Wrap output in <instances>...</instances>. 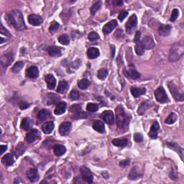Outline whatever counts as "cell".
Returning <instances> with one entry per match:
<instances>
[{"mask_svg":"<svg viewBox=\"0 0 184 184\" xmlns=\"http://www.w3.org/2000/svg\"><path fill=\"white\" fill-rule=\"evenodd\" d=\"M8 17L15 29L18 30H25L26 25L24 21L23 15L20 10H14L10 11L8 14Z\"/></svg>","mask_w":184,"mask_h":184,"instance_id":"obj_1","label":"cell"},{"mask_svg":"<svg viewBox=\"0 0 184 184\" xmlns=\"http://www.w3.org/2000/svg\"><path fill=\"white\" fill-rule=\"evenodd\" d=\"M116 125L120 129H125L129 124V118L125 112L124 109L119 106L116 109Z\"/></svg>","mask_w":184,"mask_h":184,"instance_id":"obj_2","label":"cell"},{"mask_svg":"<svg viewBox=\"0 0 184 184\" xmlns=\"http://www.w3.org/2000/svg\"><path fill=\"white\" fill-rule=\"evenodd\" d=\"M183 45L176 43L170 48L169 53V60L170 62H176L182 58L183 55Z\"/></svg>","mask_w":184,"mask_h":184,"instance_id":"obj_3","label":"cell"},{"mask_svg":"<svg viewBox=\"0 0 184 184\" xmlns=\"http://www.w3.org/2000/svg\"><path fill=\"white\" fill-rule=\"evenodd\" d=\"M168 88L171 93L173 97L174 98V99L177 101V102H182L184 99V96L182 93H181L179 91L178 87L176 84H174L173 81H169L168 83Z\"/></svg>","mask_w":184,"mask_h":184,"instance_id":"obj_4","label":"cell"},{"mask_svg":"<svg viewBox=\"0 0 184 184\" xmlns=\"http://www.w3.org/2000/svg\"><path fill=\"white\" fill-rule=\"evenodd\" d=\"M155 96H156V100L161 104H164V103L169 102L167 94H166L165 89L163 87H159L155 91Z\"/></svg>","mask_w":184,"mask_h":184,"instance_id":"obj_5","label":"cell"},{"mask_svg":"<svg viewBox=\"0 0 184 184\" xmlns=\"http://www.w3.org/2000/svg\"><path fill=\"white\" fill-rule=\"evenodd\" d=\"M81 175L84 181L89 183H92L94 181V176L92 173L86 166H81L80 168Z\"/></svg>","mask_w":184,"mask_h":184,"instance_id":"obj_6","label":"cell"},{"mask_svg":"<svg viewBox=\"0 0 184 184\" xmlns=\"http://www.w3.org/2000/svg\"><path fill=\"white\" fill-rule=\"evenodd\" d=\"M137 24H138V17L135 15H132L129 18L128 21L126 23V25H125L127 32L130 34L134 30V29L136 28Z\"/></svg>","mask_w":184,"mask_h":184,"instance_id":"obj_7","label":"cell"},{"mask_svg":"<svg viewBox=\"0 0 184 184\" xmlns=\"http://www.w3.org/2000/svg\"><path fill=\"white\" fill-rule=\"evenodd\" d=\"M101 117L105 122L109 125H112L114 124V113L110 110L104 111L101 115Z\"/></svg>","mask_w":184,"mask_h":184,"instance_id":"obj_8","label":"cell"},{"mask_svg":"<svg viewBox=\"0 0 184 184\" xmlns=\"http://www.w3.org/2000/svg\"><path fill=\"white\" fill-rule=\"evenodd\" d=\"M72 129V125L69 122H65L60 124L59 127V132L62 136H66L68 134Z\"/></svg>","mask_w":184,"mask_h":184,"instance_id":"obj_9","label":"cell"},{"mask_svg":"<svg viewBox=\"0 0 184 184\" xmlns=\"http://www.w3.org/2000/svg\"><path fill=\"white\" fill-rule=\"evenodd\" d=\"M140 42L144 49H146V50L152 49L155 47V42L151 36H145L143 37Z\"/></svg>","mask_w":184,"mask_h":184,"instance_id":"obj_10","label":"cell"},{"mask_svg":"<svg viewBox=\"0 0 184 184\" xmlns=\"http://www.w3.org/2000/svg\"><path fill=\"white\" fill-rule=\"evenodd\" d=\"M40 138V133L36 129H33L31 130L30 132H28L26 136V140L28 141V142L31 143L33 142H34L37 139H39Z\"/></svg>","mask_w":184,"mask_h":184,"instance_id":"obj_11","label":"cell"},{"mask_svg":"<svg viewBox=\"0 0 184 184\" xmlns=\"http://www.w3.org/2000/svg\"><path fill=\"white\" fill-rule=\"evenodd\" d=\"M116 26H117V22H116V20H112L104 26V28H103V33L105 35H108L115 29Z\"/></svg>","mask_w":184,"mask_h":184,"instance_id":"obj_12","label":"cell"},{"mask_svg":"<svg viewBox=\"0 0 184 184\" xmlns=\"http://www.w3.org/2000/svg\"><path fill=\"white\" fill-rule=\"evenodd\" d=\"M13 55L12 53H6L2 56L1 58V64L3 67H7L12 64L13 61Z\"/></svg>","mask_w":184,"mask_h":184,"instance_id":"obj_13","label":"cell"},{"mask_svg":"<svg viewBox=\"0 0 184 184\" xmlns=\"http://www.w3.org/2000/svg\"><path fill=\"white\" fill-rule=\"evenodd\" d=\"M28 22L33 26H39L42 23L43 20L39 15H30L28 17Z\"/></svg>","mask_w":184,"mask_h":184,"instance_id":"obj_14","label":"cell"},{"mask_svg":"<svg viewBox=\"0 0 184 184\" xmlns=\"http://www.w3.org/2000/svg\"><path fill=\"white\" fill-rule=\"evenodd\" d=\"M45 81H46L47 86L49 89L52 90L55 89V86H56V79L53 74H48L45 77Z\"/></svg>","mask_w":184,"mask_h":184,"instance_id":"obj_15","label":"cell"},{"mask_svg":"<svg viewBox=\"0 0 184 184\" xmlns=\"http://www.w3.org/2000/svg\"><path fill=\"white\" fill-rule=\"evenodd\" d=\"M39 75V70L37 67L35 66H32L26 70L27 77L30 78H36Z\"/></svg>","mask_w":184,"mask_h":184,"instance_id":"obj_16","label":"cell"},{"mask_svg":"<svg viewBox=\"0 0 184 184\" xmlns=\"http://www.w3.org/2000/svg\"><path fill=\"white\" fill-rule=\"evenodd\" d=\"M27 176L29 180H30L32 183H35L37 182L39 179V175H38V172L37 169H35V168H32V169H30L27 172Z\"/></svg>","mask_w":184,"mask_h":184,"instance_id":"obj_17","label":"cell"},{"mask_svg":"<svg viewBox=\"0 0 184 184\" xmlns=\"http://www.w3.org/2000/svg\"><path fill=\"white\" fill-rule=\"evenodd\" d=\"M160 129V125H159L158 122L156 121V122H153V124L152 125L151 128L149 132V136L150 138L152 139H156L158 138V130Z\"/></svg>","mask_w":184,"mask_h":184,"instance_id":"obj_18","label":"cell"},{"mask_svg":"<svg viewBox=\"0 0 184 184\" xmlns=\"http://www.w3.org/2000/svg\"><path fill=\"white\" fill-rule=\"evenodd\" d=\"M47 51H48V54L52 57H55V56H60L61 55V48L60 47L52 46H49L47 48Z\"/></svg>","mask_w":184,"mask_h":184,"instance_id":"obj_19","label":"cell"},{"mask_svg":"<svg viewBox=\"0 0 184 184\" xmlns=\"http://www.w3.org/2000/svg\"><path fill=\"white\" fill-rule=\"evenodd\" d=\"M172 27L169 25V24H161L160 28L158 29L159 34L161 36L165 37L170 35V32H171Z\"/></svg>","mask_w":184,"mask_h":184,"instance_id":"obj_20","label":"cell"},{"mask_svg":"<svg viewBox=\"0 0 184 184\" xmlns=\"http://www.w3.org/2000/svg\"><path fill=\"white\" fill-rule=\"evenodd\" d=\"M152 105V102H150V101H145V102H142V104L140 105L139 107L138 110V113L140 115H143L145 114V112H146L150 107H151Z\"/></svg>","mask_w":184,"mask_h":184,"instance_id":"obj_21","label":"cell"},{"mask_svg":"<svg viewBox=\"0 0 184 184\" xmlns=\"http://www.w3.org/2000/svg\"><path fill=\"white\" fill-rule=\"evenodd\" d=\"M2 163H3L4 165L9 167V166H11L14 164L15 159L12 154L7 153L6 154L3 158H2Z\"/></svg>","mask_w":184,"mask_h":184,"instance_id":"obj_22","label":"cell"},{"mask_svg":"<svg viewBox=\"0 0 184 184\" xmlns=\"http://www.w3.org/2000/svg\"><path fill=\"white\" fill-rule=\"evenodd\" d=\"M142 173L138 167H134L130 171L129 174V180H137L139 178H140Z\"/></svg>","mask_w":184,"mask_h":184,"instance_id":"obj_23","label":"cell"},{"mask_svg":"<svg viewBox=\"0 0 184 184\" xmlns=\"http://www.w3.org/2000/svg\"><path fill=\"white\" fill-rule=\"evenodd\" d=\"M130 91H131L132 96H133L134 98H138L140 96L145 94V92H146V89L144 88V87L137 88V87L133 86V87H132L131 89H130Z\"/></svg>","mask_w":184,"mask_h":184,"instance_id":"obj_24","label":"cell"},{"mask_svg":"<svg viewBox=\"0 0 184 184\" xmlns=\"http://www.w3.org/2000/svg\"><path fill=\"white\" fill-rule=\"evenodd\" d=\"M127 75L132 79H138L140 77V73L133 67H129L127 70Z\"/></svg>","mask_w":184,"mask_h":184,"instance_id":"obj_25","label":"cell"},{"mask_svg":"<svg viewBox=\"0 0 184 184\" xmlns=\"http://www.w3.org/2000/svg\"><path fill=\"white\" fill-rule=\"evenodd\" d=\"M93 128L94 130L97 131L100 133H104L105 132L104 124L102 121L100 120H95L93 124Z\"/></svg>","mask_w":184,"mask_h":184,"instance_id":"obj_26","label":"cell"},{"mask_svg":"<svg viewBox=\"0 0 184 184\" xmlns=\"http://www.w3.org/2000/svg\"><path fill=\"white\" fill-rule=\"evenodd\" d=\"M99 50L98 48H94V47H91V48H89L87 50V56L90 59H95V58H98L99 56Z\"/></svg>","mask_w":184,"mask_h":184,"instance_id":"obj_27","label":"cell"},{"mask_svg":"<svg viewBox=\"0 0 184 184\" xmlns=\"http://www.w3.org/2000/svg\"><path fill=\"white\" fill-rule=\"evenodd\" d=\"M54 127H55L54 123L53 122H48L45 123V124L42 125V130L45 134H50L51 132L53 131Z\"/></svg>","mask_w":184,"mask_h":184,"instance_id":"obj_28","label":"cell"},{"mask_svg":"<svg viewBox=\"0 0 184 184\" xmlns=\"http://www.w3.org/2000/svg\"><path fill=\"white\" fill-rule=\"evenodd\" d=\"M66 102H60L58 103L57 106L55 107V109L54 111V113L56 115H60L65 113L66 109Z\"/></svg>","mask_w":184,"mask_h":184,"instance_id":"obj_29","label":"cell"},{"mask_svg":"<svg viewBox=\"0 0 184 184\" xmlns=\"http://www.w3.org/2000/svg\"><path fill=\"white\" fill-rule=\"evenodd\" d=\"M127 142H128V140L126 138H116L114 139V140H112V143L114 146L116 147H125L127 145Z\"/></svg>","mask_w":184,"mask_h":184,"instance_id":"obj_30","label":"cell"},{"mask_svg":"<svg viewBox=\"0 0 184 184\" xmlns=\"http://www.w3.org/2000/svg\"><path fill=\"white\" fill-rule=\"evenodd\" d=\"M50 116V112L47 109H42L39 112H38L37 114V118L38 120L41 121V122H43V121L48 120V119Z\"/></svg>","mask_w":184,"mask_h":184,"instance_id":"obj_31","label":"cell"},{"mask_svg":"<svg viewBox=\"0 0 184 184\" xmlns=\"http://www.w3.org/2000/svg\"><path fill=\"white\" fill-rule=\"evenodd\" d=\"M32 125H33V121L31 120L30 118L25 117L22 120L21 128L23 129L24 130H26V131L27 130H29L31 127H32Z\"/></svg>","mask_w":184,"mask_h":184,"instance_id":"obj_32","label":"cell"},{"mask_svg":"<svg viewBox=\"0 0 184 184\" xmlns=\"http://www.w3.org/2000/svg\"><path fill=\"white\" fill-rule=\"evenodd\" d=\"M53 151H54L55 155H56L57 156H61L66 153V148L62 145H57L53 148Z\"/></svg>","mask_w":184,"mask_h":184,"instance_id":"obj_33","label":"cell"},{"mask_svg":"<svg viewBox=\"0 0 184 184\" xmlns=\"http://www.w3.org/2000/svg\"><path fill=\"white\" fill-rule=\"evenodd\" d=\"M68 82H66V81H60L59 84H58L57 92L60 94H64L66 93V91L68 90Z\"/></svg>","mask_w":184,"mask_h":184,"instance_id":"obj_34","label":"cell"},{"mask_svg":"<svg viewBox=\"0 0 184 184\" xmlns=\"http://www.w3.org/2000/svg\"><path fill=\"white\" fill-rule=\"evenodd\" d=\"M47 103L48 104H54L60 100V97L54 94H47Z\"/></svg>","mask_w":184,"mask_h":184,"instance_id":"obj_35","label":"cell"},{"mask_svg":"<svg viewBox=\"0 0 184 184\" xmlns=\"http://www.w3.org/2000/svg\"><path fill=\"white\" fill-rule=\"evenodd\" d=\"M167 146L170 147V149H173L176 150L177 152H178L180 155L181 159H183V149L178 146V145H177L176 143H167Z\"/></svg>","mask_w":184,"mask_h":184,"instance_id":"obj_36","label":"cell"},{"mask_svg":"<svg viewBox=\"0 0 184 184\" xmlns=\"http://www.w3.org/2000/svg\"><path fill=\"white\" fill-rule=\"evenodd\" d=\"M90 86V81L86 78H83V79L80 80L78 82V86L79 87V89H82V90H85V89H88V87Z\"/></svg>","mask_w":184,"mask_h":184,"instance_id":"obj_37","label":"cell"},{"mask_svg":"<svg viewBox=\"0 0 184 184\" xmlns=\"http://www.w3.org/2000/svg\"><path fill=\"white\" fill-rule=\"evenodd\" d=\"M177 119H178L177 114L176 113H174V112H172V113H170L169 115H168L167 119L165 120V123L168 125H173L176 122Z\"/></svg>","mask_w":184,"mask_h":184,"instance_id":"obj_38","label":"cell"},{"mask_svg":"<svg viewBox=\"0 0 184 184\" xmlns=\"http://www.w3.org/2000/svg\"><path fill=\"white\" fill-rule=\"evenodd\" d=\"M24 66V62H22V61L17 62L16 64H15L12 67V72L15 73L20 72V71L22 70V68H23Z\"/></svg>","mask_w":184,"mask_h":184,"instance_id":"obj_39","label":"cell"},{"mask_svg":"<svg viewBox=\"0 0 184 184\" xmlns=\"http://www.w3.org/2000/svg\"><path fill=\"white\" fill-rule=\"evenodd\" d=\"M58 41L61 45H64V46H67V45L69 44L70 42V39H69V37L68 35L64 34L60 35V36L58 37Z\"/></svg>","mask_w":184,"mask_h":184,"instance_id":"obj_40","label":"cell"},{"mask_svg":"<svg viewBox=\"0 0 184 184\" xmlns=\"http://www.w3.org/2000/svg\"><path fill=\"white\" fill-rule=\"evenodd\" d=\"M101 6H102V2H101L100 1L96 2L95 3L92 5L91 8V14L92 15H95L96 12H98V10H100Z\"/></svg>","mask_w":184,"mask_h":184,"instance_id":"obj_41","label":"cell"},{"mask_svg":"<svg viewBox=\"0 0 184 184\" xmlns=\"http://www.w3.org/2000/svg\"><path fill=\"white\" fill-rule=\"evenodd\" d=\"M107 75H108V71L105 68L99 69L97 73V77L99 78L100 80H104L105 78H107Z\"/></svg>","mask_w":184,"mask_h":184,"instance_id":"obj_42","label":"cell"},{"mask_svg":"<svg viewBox=\"0 0 184 184\" xmlns=\"http://www.w3.org/2000/svg\"><path fill=\"white\" fill-rule=\"evenodd\" d=\"M134 50H135V52L137 53V55H142L144 54L145 49L142 47L140 41L139 42H138V43H136V46H135V47H134Z\"/></svg>","mask_w":184,"mask_h":184,"instance_id":"obj_43","label":"cell"},{"mask_svg":"<svg viewBox=\"0 0 184 184\" xmlns=\"http://www.w3.org/2000/svg\"><path fill=\"white\" fill-rule=\"evenodd\" d=\"M24 150H25V147H24V145L22 144V143H20V144L17 146L16 149L15 150V156H16L17 158L20 157L19 152H20V153H21V155H22V153H24Z\"/></svg>","mask_w":184,"mask_h":184,"instance_id":"obj_44","label":"cell"},{"mask_svg":"<svg viewBox=\"0 0 184 184\" xmlns=\"http://www.w3.org/2000/svg\"><path fill=\"white\" fill-rule=\"evenodd\" d=\"M86 109L90 112H95L99 109V106L94 103H89L86 106Z\"/></svg>","mask_w":184,"mask_h":184,"instance_id":"obj_45","label":"cell"},{"mask_svg":"<svg viewBox=\"0 0 184 184\" xmlns=\"http://www.w3.org/2000/svg\"><path fill=\"white\" fill-rule=\"evenodd\" d=\"M80 94L79 92L76 90H72L71 91L70 93V95H69V97L72 101H76V100H78L80 98Z\"/></svg>","mask_w":184,"mask_h":184,"instance_id":"obj_46","label":"cell"},{"mask_svg":"<svg viewBox=\"0 0 184 184\" xmlns=\"http://www.w3.org/2000/svg\"><path fill=\"white\" fill-rule=\"evenodd\" d=\"M59 27H60L59 24H58L57 22L53 21L51 22L50 28H49V31H50L51 33H54L58 30Z\"/></svg>","mask_w":184,"mask_h":184,"instance_id":"obj_47","label":"cell"},{"mask_svg":"<svg viewBox=\"0 0 184 184\" xmlns=\"http://www.w3.org/2000/svg\"><path fill=\"white\" fill-rule=\"evenodd\" d=\"M70 112L74 114L81 112V106L80 104H73L70 107Z\"/></svg>","mask_w":184,"mask_h":184,"instance_id":"obj_48","label":"cell"},{"mask_svg":"<svg viewBox=\"0 0 184 184\" xmlns=\"http://www.w3.org/2000/svg\"><path fill=\"white\" fill-rule=\"evenodd\" d=\"M178 15H179L178 10V9H174V10H173L172 11V14H171V16H170V20L171 22H175L178 17Z\"/></svg>","mask_w":184,"mask_h":184,"instance_id":"obj_49","label":"cell"},{"mask_svg":"<svg viewBox=\"0 0 184 184\" xmlns=\"http://www.w3.org/2000/svg\"><path fill=\"white\" fill-rule=\"evenodd\" d=\"M88 37H89V40H90V41L93 42V41H96V40H97L99 38V36L97 33L93 31V32H91L90 33H89L88 35Z\"/></svg>","mask_w":184,"mask_h":184,"instance_id":"obj_50","label":"cell"},{"mask_svg":"<svg viewBox=\"0 0 184 184\" xmlns=\"http://www.w3.org/2000/svg\"><path fill=\"white\" fill-rule=\"evenodd\" d=\"M127 15H128V12H127V11H126V10H122V11H121L120 15H118V19L120 20L121 22H122L125 18H126Z\"/></svg>","mask_w":184,"mask_h":184,"instance_id":"obj_51","label":"cell"},{"mask_svg":"<svg viewBox=\"0 0 184 184\" xmlns=\"http://www.w3.org/2000/svg\"><path fill=\"white\" fill-rule=\"evenodd\" d=\"M134 140L136 142H142L143 141V137L140 133H135L134 134Z\"/></svg>","mask_w":184,"mask_h":184,"instance_id":"obj_52","label":"cell"},{"mask_svg":"<svg viewBox=\"0 0 184 184\" xmlns=\"http://www.w3.org/2000/svg\"><path fill=\"white\" fill-rule=\"evenodd\" d=\"M20 108L22 109V110H24V109H25L27 108H28L29 106H30V104H28V103H27L25 102H20Z\"/></svg>","mask_w":184,"mask_h":184,"instance_id":"obj_53","label":"cell"},{"mask_svg":"<svg viewBox=\"0 0 184 184\" xmlns=\"http://www.w3.org/2000/svg\"><path fill=\"white\" fill-rule=\"evenodd\" d=\"M140 37H141V33L140 31H137L135 33V37H134V42H135V43H138V42H140Z\"/></svg>","mask_w":184,"mask_h":184,"instance_id":"obj_54","label":"cell"},{"mask_svg":"<svg viewBox=\"0 0 184 184\" xmlns=\"http://www.w3.org/2000/svg\"><path fill=\"white\" fill-rule=\"evenodd\" d=\"M129 160H122V161H120V165L122 168H125L126 166L129 165Z\"/></svg>","mask_w":184,"mask_h":184,"instance_id":"obj_55","label":"cell"},{"mask_svg":"<svg viewBox=\"0 0 184 184\" xmlns=\"http://www.w3.org/2000/svg\"><path fill=\"white\" fill-rule=\"evenodd\" d=\"M123 3H124V2H123V1H122V0H114L113 2V4L116 7L122 6Z\"/></svg>","mask_w":184,"mask_h":184,"instance_id":"obj_56","label":"cell"},{"mask_svg":"<svg viewBox=\"0 0 184 184\" xmlns=\"http://www.w3.org/2000/svg\"><path fill=\"white\" fill-rule=\"evenodd\" d=\"M0 147H1V152H0V155H2L4 153V152L6 151L7 149V145H1L0 146Z\"/></svg>","mask_w":184,"mask_h":184,"instance_id":"obj_57","label":"cell"},{"mask_svg":"<svg viewBox=\"0 0 184 184\" xmlns=\"http://www.w3.org/2000/svg\"><path fill=\"white\" fill-rule=\"evenodd\" d=\"M111 49H112V58H114V53H115V47L114 46H111Z\"/></svg>","mask_w":184,"mask_h":184,"instance_id":"obj_58","label":"cell"}]
</instances>
